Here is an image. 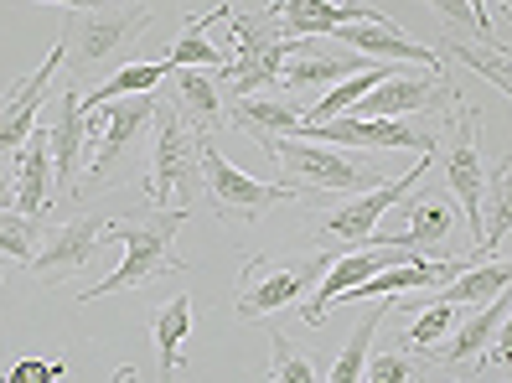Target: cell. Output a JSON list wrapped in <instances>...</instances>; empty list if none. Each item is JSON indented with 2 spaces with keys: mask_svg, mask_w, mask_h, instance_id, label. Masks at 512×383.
Wrapping results in <instances>:
<instances>
[{
  "mask_svg": "<svg viewBox=\"0 0 512 383\" xmlns=\"http://www.w3.org/2000/svg\"><path fill=\"white\" fill-rule=\"evenodd\" d=\"M187 223V208H135V213H119L109 218V239L125 249V259H119V270L104 275L99 285L78 290L83 306H94L104 296H119V290H145L156 285L161 275H187L192 264L176 254V233H182Z\"/></svg>",
  "mask_w": 512,
  "mask_h": 383,
  "instance_id": "cell-1",
  "label": "cell"
},
{
  "mask_svg": "<svg viewBox=\"0 0 512 383\" xmlns=\"http://www.w3.org/2000/svg\"><path fill=\"white\" fill-rule=\"evenodd\" d=\"M331 254H290V259H275V254H244V275H238V321H269L275 311H290V306H306L316 296V285L326 280L331 270Z\"/></svg>",
  "mask_w": 512,
  "mask_h": 383,
  "instance_id": "cell-2",
  "label": "cell"
},
{
  "mask_svg": "<svg viewBox=\"0 0 512 383\" xmlns=\"http://www.w3.org/2000/svg\"><path fill=\"white\" fill-rule=\"evenodd\" d=\"M156 151H150V208H187L192 213V197L202 192V171H197V135L182 125L171 99L156 94Z\"/></svg>",
  "mask_w": 512,
  "mask_h": 383,
  "instance_id": "cell-3",
  "label": "cell"
},
{
  "mask_svg": "<svg viewBox=\"0 0 512 383\" xmlns=\"http://www.w3.org/2000/svg\"><path fill=\"white\" fill-rule=\"evenodd\" d=\"M197 171H202L207 208H213L223 223H259L269 208L306 197V192H295L285 182H259V176L238 171L223 151H213V140H197Z\"/></svg>",
  "mask_w": 512,
  "mask_h": 383,
  "instance_id": "cell-4",
  "label": "cell"
},
{
  "mask_svg": "<svg viewBox=\"0 0 512 383\" xmlns=\"http://www.w3.org/2000/svg\"><path fill=\"white\" fill-rule=\"evenodd\" d=\"M269 156L280 161L285 187H300L306 197H321V192H373V187H383V171L378 166L347 161L337 145H316V140L285 135V140L269 145Z\"/></svg>",
  "mask_w": 512,
  "mask_h": 383,
  "instance_id": "cell-5",
  "label": "cell"
},
{
  "mask_svg": "<svg viewBox=\"0 0 512 383\" xmlns=\"http://www.w3.org/2000/svg\"><path fill=\"white\" fill-rule=\"evenodd\" d=\"M150 26V0H99L94 11H73L63 21V52H68V78H78L83 68H99L104 57L130 42L145 37Z\"/></svg>",
  "mask_w": 512,
  "mask_h": 383,
  "instance_id": "cell-6",
  "label": "cell"
},
{
  "mask_svg": "<svg viewBox=\"0 0 512 383\" xmlns=\"http://www.w3.org/2000/svg\"><path fill=\"white\" fill-rule=\"evenodd\" d=\"M228 21H233V63H228L223 83L233 88V99H238V94H269V88L280 83L290 52L306 42V37H285L264 11H259V16L233 11Z\"/></svg>",
  "mask_w": 512,
  "mask_h": 383,
  "instance_id": "cell-7",
  "label": "cell"
},
{
  "mask_svg": "<svg viewBox=\"0 0 512 383\" xmlns=\"http://www.w3.org/2000/svg\"><path fill=\"white\" fill-rule=\"evenodd\" d=\"M300 140H316V145H337V151H414V156H430L435 151V135L425 130V120H357V114H342V120H326V125H300Z\"/></svg>",
  "mask_w": 512,
  "mask_h": 383,
  "instance_id": "cell-8",
  "label": "cell"
},
{
  "mask_svg": "<svg viewBox=\"0 0 512 383\" xmlns=\"http://www.w3.org/2000/svg\"><path fill=\"white\" fill-rule=\"evenodd\" d=\"M450 125H456V135H450V151H445V182H450V192H456V202L466 208V228L481 239V192H487V166H481V140H476L481 109L471 99H456Z\"/></svg>",
  "mask_w": 512,
  "mask_h": 383,
  "instance_id": "cell-9",
  "label": "cell"
},
{
  "mask_svg": "<svg viewBox=\"0 0 512 383\" xmlns=\"http://www.w3.org/2000/svg\"><path fill=\"white\" fill-rule=\"evenodd\" d=\"M425 171H430V156H414V166H409L404 176H394V182H383V187L352 197V202H342V208H331V213L321 218V233H326V239H342V244H357V249L373 244L383 213L399 208V202H404L419 182H425Z\"/></svg>",
  "mask_w": 512,
  "mask_h": 383,
  "instance_id": "cell-10",
  "label": "cell"
},
{
  "mask_svg": "<svg viewBox=\"0 0 512 383\" xmlns=\"http://www.w3.org/2000/svg\"><path fill=\"white\" fill-rule=\"evenodd\" d=\"M68 68V52H63V37L52 42V52L42 57V68H32L26 78H16L6 94H0V156H11L26 145V135H32L42 125V114H47V88L52 78Z\"/></svg>",
  "mask_w": 512,
  "mask_h": 383,
  "instance_id": "cell-11",
  "label": "cell"
},
{
  "mask_svg": "<svg viewBox=\"0 0 512 383\" xmlns=\"http://www.w3.org/2000/svg\"><path fill=\"white\" fill-rule=\"evenodd\" d=\"M456 99L461 94L440 73H394L378 88H368L347 114H357V120H409V114H425V109H440V104L456 109Z\"/></svg>",
  "mask_w": 512,
  "mask_h": 383,
  "instance_id": "cell-12",
  "label": "cell"
},
{
  "mask_svg": "<svg viewBox=\"0 0 512 383\" xmlns=\"http://www.w3.org/2000/svg\"><path fill=\"white\" fill-rule=\"evenodd\" d=\"M83 94H78V83H68L63 94H57V104H47V130H52V197L63 202L78 192V176L88 166V130H83Z\"/></svg>",
  "mask_w": 512,
  "mask_h": 383,
  "instance_id": "cell-13",
  "label": "cell"
},
{
  "mask_svg": "<svg viewBox=\"0 0 512 383\" xmlns=\"http://www.w3.org/2000/svg\"><path fill=\"white\" fill-rule=\"evenodd\" d=\"M104 244H109V218L104 213H83V218H68L63 228H52L47 249L26 264V270L37 275V285H63L68 275L88 270Z\"/></svg>",
  "mask_w": 512,
  "mask_h": 383,
  "instance_id": "cell-14",
  "label": "cell"
},
{
  "mask_svg": "<svg viewBox=\"0 0 512 383\" xmlns=\"http://www.w3.org/2000/svg\"><path fill=\"white\" fill-rule=\"evenodd\" d=\"M512 311V290H502V296H492L487 306H466V321L456 332H450V342L430 347L425 368H450L456 378H471L481 368V358H487V347L497 342V327L502 316Z\"/></svg>",
  "mask_w": 512,
  "mask_h": 383,
  "instance_id": "cell-15",
  "label": "cell"
},
{
  "mask_svg": "<svg viewBox=\"0 0 512 383\" xmlns=\"http://www.w3.org/2000/svg\"><path fill=\"white\" fill-rule=\"evenodd\" d=\"M109 109V125H104V140H99V151L88 156V166H83V182L88 187H104L109 176H114V166L125 161L130 151H135V140H140V130L156 120V94H135V99H114V104H104Z\"/></svg>",
  "mask_w": 512,
  "mask_h": 383,
  "instance_id": "cell-16",
  "label": "cell"
},
{
  "mask_svg": "<svg viewBox=\"0 0 512 383\" xmlns=\"http://www.w3.org/2000/svg\"><path fill=\"white\" fill-rule=\"evenodd\" d=\"M378 63V57H363V52H352V47H342V42H331V47H321V37H306L295 52H290V63H285V73H280V83L290 88V94H306V88H337L342 78H352V73H368Z\"/></svg>",
  "mask_w": 512,
  "mask_h": 383,
  "instance_id": "cell-17",
  "label": "cell"
},
{
  "mask_svg": "<svg viewBox=\"0 0 512 383\" xmlns=\"http://www.w3.org/2000/svg\"><path fill=\"white\" fill-rule=\"evenodd\" d=\"M264 16L285 37H337L352 21H378V11L357 6V0H269Z\"/></svg>",
  "mask_w": 512,
  "mask_h": 383,
  "instance_id": "cell-18",
  "label": "cell"
},
{
  "mask_svg": "<svg viewBox=\"0 0 512 383\" xmlns=\"http://www.w3.org/2000/svg\"><path fill=\"white\" fill-rule=\"evenodd\" d=\"M337 42H342V47H352V52H363V57H378V63H419V68H430V73H440V78H445L435 47L414 42V37L404 32V26H399V21H388V16L342 26Z\"/></svg>",
  "mask_w": 512,
  "mask_h": 383,
  "instance_id": "cell-19",
  "label": "cell"
},
{
  "mask_svg": "<svg viewBox=\"0 0 512 383\" xmlns=\"http://www.w3.org/2000/svg\"><path fill=\"white\" fill-rule=\"evenodd\" d=\"M228 125L254 135L264 151H269L275 140L300 135V125H306V104L280 99V94H238V99H228Z\"/></svg>",
  "mask_w": 512,
  "mask_h": 383,
  "instance_id": "cell-20",
  "label": "cell"
},
{
  "mask_svg": "<svg viewBox=\"0 0 512 383\" xmlns=\"http://www.w3.org/2000/svg\"><path fill=\"white\" fill-rule=\"evenodd\" d=\"M52 208H57V197H52V130L42 120L16 151V213L47 218Z\"/></svg>",
  "mask_w": 512,
  "mask_h": 383,
  "instance_id": "cell-21",
  "label": "cell"
},
{
  "mask_svg": "<svg viewBox=\"0 0 512 383\" xmlns=\"http://www.w3.org/2000/svg\"><path fill=\"white\" fill-rule=\"evenodd\" d=\"M161 88H171V104H176L182 125H187L197 140H213V130L228 120V104H223V94H218V83L202 78L197 68H171Z\"/></svg>",
  "mask_w": 512,
  "mask_h": 383,
  "instance_id": "cell-22",
  "label": "cell"
},
{
  "mask_svg": "<svg viewBox=\"0 0 512 383\" xmlns=\"http://www.w3.org/2000/svg\"><path fill=\"white\" fill-rule=\"evenodd\" d=\"M228 11H233V6H213V11H202V16H187V32L166 47L161 63H166V68H218V78H223L228 63H233V52H223L213 37H207V26L223 21Z\"/></svg>",
  "mask_w": 512,
  "mask_h": 383,
  "instance_id": "cell-23",
  "label": "cell"
},
{
  "mask_svg": "<svg viewBox=\"0 0 512 383\" xmlns=\"http://www.w3.org/2000/svg\"><path fill=\"white\" fill-rule=\"evenodd\" d=\"M192 337V296L176 290L156 311V373L161 383H182V347Z\"/></svg>",
  "mask_w": 512,
  "mask_h": 383,
  "instance_id": "cell-24",
  "label": "cell"
},
{
  "mask_svg": "<svg viewBox=\"0 0 512 383\" xmlns=\"http://www.w3.org/2000/svg\"><path fill=\"white\" fill-rule=\"evenodd\" d=\"M512 233V156L487 176V192H481V239L471 249V259H497V244Z\"/></svg>",
  "mask_w": 512,
  "mask_h": 383,
  "instance_id": "cell-25",
  "label": "cell"
},
{
  "mask_svg": "<svg viewBox=\"0 0 512 383\" xmlns=\"http://www.w3.org/2000/svg\"><path fill=\"white\" fill-rule=\"evenodd\" d=\"M502 290H512V259H481V264H466L450 285H440V301L445 306H487Z\"/></svg>",
  "mask_w": 512,
  "mask_h": 383,
  "instance_id": "cell-26",
  "label": "cell"
},
{
  "mask_svg": "<svg viewBox=\"0 0 512 383\" xmlns=\"http://www.w3.org/2000/svg\"><path fill=\"white\" fill-rule=\"evenodd\" d=\"M388 311H399V301H383V306H373V311H363V316H357V327H352L347 347L337 352V358H331V373H326V383H363L368 352H373V337H378V321H383Z\"/></svg>",
  "mask_w": 512,
  "mask_h": 383,
  "instance_id": "cell-27",
  "label": "cell"
},
{
  "mask_svg": "<svg viewBox=\"0 0 512 383\" xmlns=\"http://www.w3.org/2000/svg\"><path fill=\"white\" fill-rule=\"evenodd\" d=\"M166 63H125V68H114L94 94H83V109H104L114 99H135V94H161V83H166Z\"/></svg>",
  "mask_w": 512,
  "mask_h": 383,
  "instance_id": "cell-28",
  "label": "cell"
},
{
  "mask_svg": "<svg viewBox=\"0 0 512 383\" xmlns=\"http://www.w3.org/2000/svg\"><path fill=\"white\" fill-rule=\"evenodd\" d=\"M37 233H42V218H26V213L0 208V259L32 264L37 259Z\"/></svg>",
  "mask_w": 512,
  "mask_h": 383,
  "instance_id": "cell-29",
  "label": "cell"
},
{
  "mask_svg": "<svg viewBox=\"0 0 512 383\" xmlns=\"http://www.w3.org/2000/svg\"><path fill=\"white\" fill-rule=\"evenodd\" d=\"M269 347H275V383H321L316 358L300 352L285 332H269Z\"/></svg>",
  "mask_w": 512,
  "mask_h": 383,
  "instance_id": "cell-30",
  "label": "cell"
},
{
  "mask_svg": "<svg viewBox=\"0 0 512 383\" xmlns=\"http://www.w3.org/2000/svg\"><path fill=\"white\" fill-rule=\"evenodd\" d=\"M414 373H425V358H404V352L373 347L368 368H363V383H409Z\"/></svg>",
  "mask_w": 512,
  "mask_h": 383,
  "instance_id": "cell-31",
  "label": "cell"
},
{
  "mask_svg": "<svg viewBox=\"0 0 512 383\" xmlns=\"http://www.w3.org/2000/svg\"><path fill=\"white\" fill-rule=\"evenodd\" d=\"M456 316H461V306H445V301H430L425 306V316L409 327V347H419V352H430V347H440V337L456 327Z\"/></svg>",
  "mask_w": 512,
  "mask_h": 383,
  "instance_id": "cell-32",
  "label": "cell"
},
{
  "mask_svg": "<svg viewBox=\"0 0 512 383\" xmlns=\"http://www.w3.org/2000/svg\"><path fill=\"white\" fill-rule=\"evenodd\" d=\"M63 373H68L63 358H37V352H26V358H16L6 368V383H57Z\"/></svg>",
  "mask_w": 512,
  "mask_h": 383,
  "instance_id": "cell-33",
  "label": "cell"
},
{
  "mask_svg": "<svg viewBox=\"0 0 512 383\" xmlns=\"http://www.w3.org/2000/svg\"><path fill=\"white\" fill-rule=\"evenodd\" d=\"M430 11H440L450 26H466V32H481V21H476V11H471V0H425ZM487 37V32H481ZM487 47H492V37H487Z\"/></svg>",
  "mask_w": 512,
  "mask_h": 383,
  "instance_id": "cell-34",
  "label": "cell"
},
{
  "mask_svg": "<svg viewBox=\"0 0 512 383\" xmlns=\"http://www.w3.org/2000/svg\"><path fill=\"white\" fill-rule=\"evenodd\" d=\"M0 208H16V161L0 156Z\"/></svg>",
  "mask_w": 512,
  "mask_h": 383,
  "instance_id": "cell-35",
  "label": "cell"
},
{
  "mask_svg": "<svg viewBox=\"0 0 512 383\" xmlns=\"http://www.w3.org/2000/svg\"><path fill=\"white\" fill-rule=\"evenodd\" d=\"M32 6H57V11H94L99 0H32Z\"/></svg>",
  "mask_w": 512,
  "mask_h": 383,
  "instance_id": "cell-36",
  "label": "cell"
},
{
  "mask_svg": "<svg viewBox=\"0 0 512 383\" xmlns=\"http://www.w3.org/2000/svg\"><path fill=\"white\" fill-rule=\"evenodd\" d=\"M114 383H145V378H140V373L125 363V368H114Z\"/></svg>",
  "mask_w": 512,
  "mask_h": 383,
  "instance_id": "cell-37",
  "label": "cell"
},
{
  "mask_svg": "<svg viewBox=\"0 0 512 383\" xmlns=\"http://www.w3.org/2000/svg\"><path fill=\"white\" fill-rule=\"evenodd\" d=\"M492 47H497V52H502V57H507V63H512V47H507V42H492Z\"/></svg>",
  "mask_w": 512,
  "mask_h": 383,
  "instance_id": "cell-38",
  "label": "cell"
},
{
  "mask_svg": "<svg viewBox=\"0 0 512 383\" xmlns=\"http://www.w3.org/2000/svg\"><path fill=\"white\" fill-rule=\"evenodd\" d=\"M497 11H502V16H512V0H497Z\"/></svg>",
  "mask_w": 512,
  "mask_h": 383,
  "instance_id": "cell-39",
  "label": "cell"
},
{
  "mask_svg": "<svg viewBox=\"0 0 512 383\" xmlns=\"http://www.w3.org/2000/svg\"><path fill=\"white\" fill-rule=\"evenodd\" d=\"M6 264H11V259H0V280H6Z\"/></svg>",
  "mask_w": 512,
  "mask_h": 383,
  "instance_id": "cell-40",
  "label": "cell"
},
{
  "mask_svg": "<svg viewBox=\"0 0 512 383\" xmlns=\"http://www.w3.org/2000/svg\"><path fill=\"white\" fill-rule=\"evenodd\" d=\"M450 383H471V378H450Z\"/></svg>",
  "mask_w": 512,
  "mask_h": 383,
  "instance_id": "cell-41",
  "label": "cell"
},
{
  "mask_svg": "<svg viewBox=\"0 0 512 383\" xmlns=\"http://www.w3.org/2000/svg\"><path fill=\"white\" fill-rule=\"evenodd\" d=\"M0 383H6V373H0Z\"/></svg>",
  "mask_w": 512,
  "mask_h": 383,
  "instance_id": "cell-42",
  "label": "cell"
},
{
  "mask_svg": "<svg viewBox=\"0 0 512 383\" xmlns=\"http://www.w3.org/2000/svg\"><path fill=\"white\" fill-rule=\"evenodd\" d=\"M269 383H275V378H269Z\"/></svg>",
  "mask_w": 512,
  "mask_h": 383,
  "instance_id": "cell-43",
  "label": "cell"
}]
</instances>
